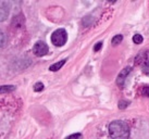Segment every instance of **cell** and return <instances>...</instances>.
I'll return each mask as SVG.
<instances>
[{
	"mask_svg": "<svg viewBox=\"0 0 149 139\" xmlns=\"http://www.w3.org/2000/svg\"><path fill=\"white\" fill-rule=\"evenodd\" d=\"M109 134L113 139H128L130 128L123 121H113L109 125Z\"/></svg>",
	"mask_w": 149,
	"mask_h": 139,
	"instance_id": "6da1fadb",
	"label": "cell"
},
{
	"mask_svg": "<svg viewBox=\"0 0 149 139\" xmlns=\"http://www.w3.org/2000/svg\"><path fill=\"white\" fill-rule=\"evenodd\" d=\"M68 40V33L64 28H58L51 35V42L57 47H61Z\"/></svg>",
	"mask_w": 149,
	"mask_h": 139,
	"instance_id": "7a4b0ae2",
	"label": "cell"
},
{
	"mask_svg": "<svg viewBox=\"0 0 149 139\" xmlns=\"http://www.w3.org/2000/svg\"><path fill=\"white\" fill-rule=\"evenodd\" d=\"M33 52L37 57H44L48 53V46L44 41H37L33 47Z\"/></svg>",
	"mask_w": 149,
	"mask_h": 139,
	"instance_id": "3957f363",
	"label": "cell"
},
{
	"mask_svg": "<svg viewBox=\"0 0 149 139\" xmlns=\"http://www.w3.org/2000/svg\"><path fill=\"white\" fill-rule=\"evenodd\" d=\"M10 12V7H9L8 1H0V22L7 20Z\"/></svg>",
	"mask_w": 149,
	"mask_h": 139,
	"instance_id": "277c9868",
	"label": "cell"
},
{
	"mask_svg": "<svg viewBox=\"0 0 149 139\" xmlns=\"http://www.w3.org/2000/svg\"><path fill=\"white\" fill-rule=\"evenodd\" d=\"M131 71H132V69H131L130 66H127V67H125L124 70H122V71L120 72L119 76H118V78H116V84H118L120 87L124 86V82H125V79H126V76L130 74Z\"/></svg>",
	"mask_w": 149,
	"mask_h": 139,
	"instance_id": "5b68a950",
	"label": "cell"
},
{
	"mask_svg": "<svg viewBox=\"0 0 149 139\" xmlns=\"http://www.w3.org/2000/svg\"><path fill=\"white\" fill-rule=\"evenodd\" d=\"M66 60H61V61L57 62V63H54V64H52V65H50L49 70L51 71V72H56V71H59V70L61 69L64 64H65Z\"/></svg>",
	"mask_w": 149,
	"mask_h": 139,
	"instance_id": "8992f818",
	"label": "cell"
},
{
	"mask_svg": "<svg viewBox=\"0 0 149 139\" xmlns=\"http://www.w3.org/2000/svg\"><path fill=\"white\" fill-rule=\"evenodd\" d=\"M13 90H15V86L13 85H4V86H0V94H9Z\"/></svg>",
	"mask_w": 149,
	"mask_h": 139,
	"instance_id": "52a82bcc",
	"label": "cell"
},
{
	"mask_svg": "<svg viewBox=\"0 0 149 139\" xmlns=\"http://www.w3.org/2000/svg\"><path fill=\"white\" fill-rule=\"evenodd\" d=\"M122 39H123V36H122V35H116V36L112 38V45L113 46L119 45L121 41H122Z\"/></svg>",
	"mask_w": 149,
	"mask_h": 139,
	"instance_id": "ba28073f",
	"label": "cell"
},
{
	"mask_svg": "<svg viewBox=\"0 0 149 139\" xmlns=\"http://www.w3.org/2000/svg\"><path fill=\"white\" fill-rule=\"evenodd\" d=\"M143 40H144V38H143V36L139 35V34H136V35H134V37H133V41H134L135 44H137V45L141 44Z\"/></svg>",
	"mask_w": 149,
	"mask_h": 139,
	"instance_id": "9c48e42d",
	"label": "cell"
},
{
	"mask_svg": "<svg viewBox=\"0 0 149 139\" xmlns=\"http://www.w3.org/2000/svg\"><path fill=\"white\" fill-rule=\"evenodd\" d=\"M141 67H143V72H144L146 75H149V59L141 64Z\"/></svg>",
	"mask_w": 149,
	"mask_h": 139,
	"instance_id": "30bf717a",
	"label": "cell"
},
{
	"mask_svg": "<svg viewBox=\"0 0 149 139\" xmlns=\"http://www.w3.org/2000/svg\"><path fill=\"white\" fill-rule=\"evenodd\" d=\"M34 90L35 91H42V90H44V84L42 83H37V84H35V86H34Z\"/></svg>",
	"mask_w": 149,
	"mask_h": 139,
	"instance_id": "8fae6325",
	"label": "cell"
},
{
	"mask_svg": "<svg viewBox=\"0 0 149 139\" xmlns=\"http://www.w3.org/2000/svg\"><path fill=\"white\" fill-rule=\"evenodd\" d=\"M128 104H130L128 101H123V100H122V101L119 102V108H120L121 110H123V109H125V108H127Z\"/></svg>",
	"mask_w": 149,
	"mask_h": 139,
	"instance_id": "7c38bea8",
	"label": "cell"
},
{
	"mask_svg": "<svg viewBox=\"0 0 149 139\" xmlns=\"http://www.w3.org/2000/svg\"><path fill=\"white\" fill-rule=\"evenodd\" d=\"M6 42V37H4V34L0 31V47H2Z\"/></svg>",
	"mask_w": 149,
	"mask_h": 139,
	"instance_id": "4fadbf2b",
	"label": "cell"
},
{
	"mask_svg": "<svg viewBox=\"0 0 149 139\" xmlns=\"http://www.w3.org/2000/svg\"><path fill=\"white\" fill-rule=\"evenodd\" d=\"M81 134H79V133H76V134H73V135H70L68 136L65 139H81Z\"/></svg>",
	"mask_w": 149,
	"mask_h": 139,
	"instance_id": "5bb4252c",
	"label": "cell"
},
{
	"mask_svg": "<svg viewBox=\"0 0 149 139\" xmlns=\"http://www.w3.org/2000/svg\"><path fill=\"white\" fill-rule=\"evenodd\" d=\"M101 47H102V42L99 41V42H97L95 46H94V51H99L101 49Z\"/></svg>",
	"mask_w": 149,
	"mask_h": 139,
	"instance_id": "9a60e30c",
	"label": "cell"
},
{
	"mask_svg": "<svg viewBox=\"0 0 149 139\" xmlns=\"http://www.w3.org/2000/svg\"><path fill=\"white\" fill-rule=\"evenodd\" d=\"M143 94L145 95V96H147V97H149V87H145L143 89Z\"/></svg>",
	"mask_w": 149,
	"mask_h": 139,
	"instance_id": "2e32d148",
	"label": "cell"
}]
</instances>
